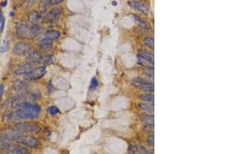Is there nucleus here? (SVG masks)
Wrapping results in <instances>:
<instances>
[{"label": "nucleus", "instance_id": "obj_1", "mask_svg": "<svg viewBox=\"0 0 234 154\" xmlns=\"http://www.w3.org/2000/svg\"><path fill=\"white\" fill-rule=\"evenodd\" d=\"M41 112V107L36 104L28 102L21 103L16 114L19 118L35 119L38 117Z\"/></svg>", "mask_w": 234, "mask_h": 154}, {"label": "nucleus", "instance_id": "obj_2", "mask_svg": "<svg viewBox=\"0 0 234 154\" xmlns=\"http://www.w3.org/2000/svg\"><path fill=\"white\" fill-rule=\"evenodd\" d=\"M16 129L20 132L36 134L41 131V128L35 123L23 122L16 124Z\"/></svg>", "mask_w": 234, "mask_h": 154}, {"label": "nucleus", "instance_id": "obj_3", "mask_svg": "<svg viewBox=\"0 0 234 154\" xmlns=\"http://www.w3.org/2000/svg\"><path fill=\"white\" fill-rule=\"evenodd\" d=\"M16 141L18 143H21L25 146H28L30 147H37L40 144V141L39 140L31 135H20L17 138Z\"/></svg>", "mask_w": 234, "mask_h": 154}, {"label": "nucleus", "instance_id": "obj_4", "mask_svg": "<svg viewBox=\"0 0 234 154\" xmlns=\"http://www.w3.org/2000/svg\"><path fill=\"white\" fill-rule=\"evenodd\" d=\"M133 84L135 87L139 89L149 92L154 91V85L153 84L139 77H136L133 79Z\"/></svg>", "mask_w": 234, "mask_h": 154}, {"label": "nucleus", "instance_id": "obj_5", "mask_svg": "<svg viewBox=\"0 0 234 154\" xmlns=\"http://www.w3.org/2000/svg\"><path fill=\"white\" fill-rule=\"evenodd\" d=\"M46 73V68L45 66H39L38 68H35L30 73L25 75L24 78L26 80L33 81L41 79Z\"/></svg>", "mask_w": 234, "mask_h": 154}, {"label": "nucleus", "instance_id": "obj_6", "mask_svg": "<svg viewBox=\"0 0 234 154\" xmlns=\"http://www.w3.org/2000/svg\"><path fill=\"white\" fill-rule=\"evenodd\" d=\"M35 68V65L32 62H25L21 63L17 69L15 71V74L17 75L29 74Z\"/></svg>", "mask_w": 234, "mask_h": 154}, {"label": "nucleus", "instance_id": "obj_7", "mask_svg": "<svg viewBox=\"0 0 234 154\" xmlns=\"http://www.w3.org/2000/svg\"><path fill=\"white\" fill-rule=\"evenodd\" d=\"M25 57L32 62H36L42 60L40 54L35 48L30 47L28 48L24 52Z\"/></svg>", "mask_w": 234, "mask_h": 154}, {"label": "nucleus", "instance_id": "obj_8", "mask_svg": "<svg viewBox=\"0 0 234 154\" xmlns=\"http://www.w3.org/2000/svg\"><path fill=\"white\" fill-rule=\"evenodd\" d=\"M7 154H29V152L25 146L14 144L8 147Z\"/></svg>", "mask_w": 234, "mask_h": 154}, {"label": "nucleus", "instance_id": "obj_9", "mask_svg": "<svg viewBox=\"0 0 234 154\" xmlns=\"http://www.w3.org/2000/svg\"><path fill=\"white\" fill-rule=\"evenodd\" d=\"M21 135V132L17 129H8L4 132L2 138H5L8 141L16 140L18 137Z\"/></svg>", "mask_w": 234, "mask_h": 154}, {"label": "nucleus", "instance_id": "obj_10", "mask_svg": "<svg viewBox=\"0 0 234 154\" xmlns=\"http://www.w3.org/2000/svg\"><path fill=\"white\" fill-rule=\"evenodd\" d=\"M129 5L132 8L141 11L144 14L147 15L148 13V7L145 4L138 1H130L128 2Z\"/></svg>", "mask_w": 234, "mask_h": 154}, {"label": "nucleus", "instance_id": "obj_11", "mask_svg": "<svg viewBox=\"0 0 234 154\" xmlns=\"http://www.w3.org/2000/svg\"><path fill=\"white\" fill-rule=\"evenodd\" d=\"M29 28L25 24H21L18 25L16 30V35L19 38H28L29 34Z\"/></svg>", "mask_w": 234, "mask_h": 154}, {"label": "nucleus", "instance_id": "obj_12", "mask_svg": "<svg viewBox=\"0 0 234 154\" xmlns=\"http://www.w3.org/2000/svg\"><path fill=\"white\" fill-rule=\"evenodd\" d=\"M30 45L26 42H19L15 45L13 48V52L16 55H21L24 54L26 49L30 47Z\"/></svg>", "mask_w": 234, "mask_h": 154}, {"label": "nucleus", "instance_id": "obj_13", "mask_svg": "<svg viewBox=\"0 0 234 154\" xmlns=\"http://www.w3.org/2000/svg\"><path fill=\"white\" fill-rule=\"evenodd\" d=\"M60 33L59 31L57 30H51L47 32L45 34L44 36L43 37V39L46 41L52 42L53 41L56 40L60 36Z\"/></svg>", "mask_w": 234, "mask_h": 154}, {"label": "nucleus", "instance_id": "obj_14", "mask_svg": "<svg viewBox=\"0 0 234 154\" xmlns=\"http://www.w3.org/2000/svg\"><path fill=\"white\" fill-rule=\"evenodd\" d=\"M43 29L42 27L40 25H35L32 27H30L29 29V34L28 38H33L35 37L38 36V35L40 34L43 32Z\"/></svg>", "mask_w": 234, "mask_h": 154}, {"label": "nucleus", "instance_id": "obj_15", "mask_svg": "<svg viewBox=\"0 0 234 154\" xmlns=\"http://www.w3.org/2000/svg\"><path fill=\"white\" fill-rule=\"evenodd\" d=\"M62 13V8L60 7L53 8L51 10L48 14L46 15V18L49 20H53L56 19L58 16H59Z\"/></svg>", "mask_w": 234, "mask_h": 154}, {"label": "nucleus", "instance_id": "obj_16", "mask_svg": "<svg viewBox=\"0 0 234 154\" xmlns=\"http://www.w3.org/2000/svg\"><path fill=\"white\" fill-rule=\"evenodd\" d=\"M141 121L147 125L153 126L154 125V116L153 115L143 114L139 116Z\"/></svg>", "mask_w": 234, "mask_h": 154}, {"label": "nucleus", "instance_id": "obj_17", "mask_svg": "<svg viewBox=\"0 0 234 154\" xmlns=\"http://www.w3.org/2000/svg\"><path fill=\"white\" fill-rule=\"evenodd\" d=\"M133 17L134 18L135 20L139 24V25L141 27L144 28L145 29H150L151 28V25L149 22H147L146 21L144 20V19H142L141 18L139 17V16L133 15Z\"/></svg>", "mask_w": 234, "mask_h": 154}, {"label": "nucleus", "instance_id": "obj_18", "mask_svg": "<svg viewBox=\"0 0 234 154\" xmlns=\"http://www.w3.org/2000/svg\"><path fill=\"white\" fill-rule=\"evenodd\" d=\"M39 17V14L35 11H30L28 15L29 21L31 22V24H33L34 25H36L38 22Z\"/></svg>", "mask_w": 234, "mask_h": 154}, {"label": "nucleus", "instance_id": "obj_19", "mask_svg": "<svg viewBox=\"0 0 234 154\" xmlns=\"http://www.w3.org/2000/svg\"><path fill=\"white\" fill-rule=\"evenodd\" d=\"M3 118L4 119V121L11 123V122L15 121L16 120L19 119V118L18 117L16 113L15 114L14 112H9L6 113L4 114Z\"/></svg>", "mask_w": 234, "mask_h": 154}, {"label": "nucleus", "instance_id": "obj_20", "mask_svg": "<svg viewBox=\"0 0 234 154\" xmlns=\"http://www.w3.org/2000/svg\"><path fill=\"white\" fill-rule=\"evenodd\" d=\"M137 58H138V63L142 65L143 66L147 68V69H149V68H153V65H152V63H150L146 59H145L141 56H137Z\"/></svg>", "mask_w": 234, "mask_h": 154}, {"label": "nucleus", "instance_id": "obj_21", "mask_svg": "<svg viewBox=\"0 0 234 154\" xmlns=\"http://www.w3.org/2000/svg\"><path fill=\"white\" fill-rule=\"evenodd\" d=\"M141 56L150 63H152V65H154V56L151 52L144 51L143 52L142 55Z\"/></svg>", "mask_w": 234, "mask_h": 154}, {"label": "nucleus", "instance_id": "obj_22", "mask_svg": "<svg viewBox=\"0 0 234 154\" xmlns=\"http://www.w3.org/2000/svg\"><path fill=\"white\" fill-rule=\"evenodd\" d=\"M139 97L141 100L145 101V102H149L153 103L154 102V96L153 94L151 93H144L139 96Z\"/></svg>", "mask_w": 234, "mask_h": 154}, {"label": "nucleus", "instance_id": "obj_23", "mask_svg": "<svg viewBox=\"0 0 234 154\" xmlns=\"http://www.w3.org/2000/svg\"><path fill=\"white\" fill-rule=\"evenodd\" d=\"M10 49V43L8 39H3L2 45L0 47V51L2 52H7Z\"/></svg>", "mask_w": 234, "mask_h": 154}, {"label": "nucleus", "instance_id": "obj_24", "mask_svg": "<svg viewBox=\"0 0 234 154\" xmlns=\"http://www.w3.org/2000/svg\"><path fill=\"white\" fill-rule=\"evenodd\" d=\"M138 107L141 110L145 111L147 112H150V113H153L154 112V106L152 104L139 103L138 104Z\"/></svg>", "mask_w": 234, "mask_h": 154}, {"label": "nucleus", "instance_id": "obj_25", "mask_svg": "<svg viewBox=\"0 0 234 154\" xmlns=\"http://www.w3.org/2000/svg\"><path fill=\"white\" fill-rule=\"evenodd\" d=\"M52 42L46 41L44 39H42L41 42H40V46L42 48L44 49L45 50L49 49L52 47Z\"/></svg>", "mask_w": 234, "mask_h": 154}, {"label": "nucleus", "instance_id": "obj_26", "mask_svg": "<svg viewBox=\"0 0 234 154\" xmlns=\"http://www.w3.org/2000/svg\"><path fill=\"white\" fill-rule=\"evenodd\" d=\"M144 44L152 49H154V39L150 37H146L144 39Z\"/></svg>", "mask_w": 234, "mask_h": 154}, {"label": "nucleus", "instance_id": "obj_27", "mask_svg": "<svg viewBox=\"0 0 234 154\" xmlns=\"http://www.w3.org/2000/svg\"><path fill=\"white\" fill-rule=\"evenodd\" d=\"M9 142H10L8 141L2 137V138H0V149H5L7 148H8V147L10 146Z\"/></svg>", "mask_w": 234, "mask_h": 154}, {"label": "nucleus", "instance_id": "obj_28", "mask_svg": "<svg viewBox=\"0 0 234 154\" xmlns=\"http://www.w3.org/2000/svg\"><path fill=\"white\" fill-rule=\"evenodd\" d=\"M46 111L51 115H56L59 112V109L55 106H51L50 107H48Z\"/></svg>", "mask_w": 234, "mask_h": 154}, {"label": "nucleus", "instance_id": "obj_29", "mask_svg": "<svg viewBox=\"0 0 234 154\" xmlns=\"http://www.w3.org/2000/svg\"><path fill=\"white\" fill-rule=\"evenodd\" d=\"M17 88L19 89H24L27 88V85L24 82L21 80H16V83H15Z\"/></svg>", "mask_w": 234, "mask_h": 154}, {"label": "nucleus", "instance_id": "obj_30", "mask_svg": "<svg viewBox=\"0 0 234 154\" xmlns=\"http://www.w3.org/2000/svg\"><path fill=\"white\" fill-rule=\"evenodd\" d=\"M98 82L96 77L92 78L91 81L90 88L91 89H95L98 87Z\"/></svg>", "mask_w": 234, "mask_h": 154}, {"label": "nucleus", "instance_id": "obj_31", "mask_svg": "<svg viewBox=\"0 0 234 154\" xmlns=\"http://www.w3.org/2000/svg\"><path fill=\"white\" fill-rule=\"evenodd\" d=\"M145 74L147 75V76H150V77H153L154 76V68H149L146 70L144 71Z\"/></svg>", "mask_w": 234, "mask_h": 154}, {"label": "nucleus", "instance_id": "obj_32", "mask_svg": "<svg viewBox=\"0 0 234 154\" xmlns=\"http://www.w3.org/2000/svg\"><path fill=\"white\" fill-rule=\"evenodd\" d=\"M147 141L149 145L153 147L154 146V135L153 134L149 135L147 138Z\"/></svg>", "mask_w": 234, "mask_h": 154}, {"label": "nucleus", "instance_id": "obj_33", "mask_svg": "<svg viewBox=\"0 0 234 154\" xmlns=\"http://www.w3.org/2000/svg\"><path fill=\"white\" fill-rule=\"evenodd\" d=\"M54 59V57H52V56L46 57V58L44 59V63H45L46 65H51V63H53Z\"/></svg>", "mask_w": 234, "mask_h": 154}, {"label": "nucleus", "instance_id": "obj_34", "mask_svg": "<svg viewBox=\"0 0 234 154\" xmlns=\"http://www.w3.org/2000/svg\"><path fill=\"white\" fill-rule=\"evenodd\" d=\"M33 3H34V1H25V2H24L23 5H24L25 8H27V7H29L32 6V5Z\"/></svg>", "mask_w": 234, "mask_h": 154}, {"label": "nucleus", "instance_id": "obj_35", "mask_svg": "<svg viewBox=\"0 0 234 154\" xmlns=\"http://www.w3.org/2000/svg\"><path fill=\"white\" fill-rule=\"evenodd\" d=\"M0 22H1L0 28H1V32H2L3 31V30L4 28V25H5V18L4 17L3 19H2V20Z\"/></svg>", "mask_w": 234, "mask_h": 154}, {"label": "nucleus", "instance_id": "obj_36", "mask_svg": "<svg viewBox=\"0 0 234 154\" xmlns=\"http://www.w3.org/2000/svg\"><path fill=\"white\" fill-rule=\"evenodd\" d=\"M4 90V85L2 84L0 85V100L2 97V94L3 93Z\"/></svg>", "mask_w": 234, "mask_h": 154}, {"label": "nucleus", "instance_id": "obj_37", "mask_svg": "<svg viewBox=\"0 0 234 154\" xmlns=\"http://www.w3.org/2000/svg\"><path fill=\"white\" fill-rule=\"evenodd\" d=\"M117 4H118V3L116 1H113L112 2V5H114V6H117Z\"/></svg>", "mask_w": 234, "mask_h": 154}, {"label": "nucleus", "instance_id": "obj_38", "mask_svg": "<svg viewBox=\"0 0 234 154\" xmlns=\"http://www.w3.org/2000/svg\"><path fill=\"white\" fill-rule=\"evenodd\" d=\"M7 1H4V2L3 4V6L4 7H6V6H7Z\"/></svg>", "mask_w": 234, "mask_h": 154}, {"label": "nucleus", "instance_id": "obj_39", "mask_svg": "<svg viewBox=\"0 0 234 154\" xmlns=\"http://www.w3.org/2000/svg\"><path fill=\"white\" fill-rule=\"evenodd\" d=\"M145 154H151V153H149V152H147V153H146Z\"/></svg>", "mask_w": 234, "mask_h": 154}]
</instances>
